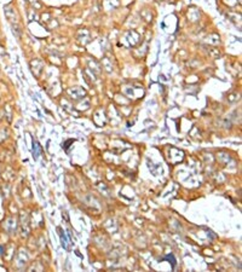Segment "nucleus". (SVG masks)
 <instances>
[{"label": "nucleus", "mask_w": 242, "mask_h": 272, "mask_svg": "<svg viewBox=\"0 0 242 272\" xmlns=\"http://www.w3.org/2000/svg\"><path fill=\"white\" fill-rule=\"evenodd\" d=\"M57 231H58V235H59V238H61V244H62V247L64 248V249H69V247H68V242H67V237H66V234L64 232H63V230H62V227H57Z\"/></svg>", "instance_id": "1"}, {"label": "nucleus", "mask_w": 242, "mask_h": 272, "mask_svg": "<svg viewBox=\"0 0 242 272\" xmlns=\"http://www.w3.org/2000/svg\"><path fill=\"white\" fill-rule=\"evenodd\" d=\"M161 260H167L168 263H171V265H172V268H174L176 267V265H177V260H176V258L171 254V255H166V256H163Z\"/></svg>", "instance_id": "2"}]
</instances>
